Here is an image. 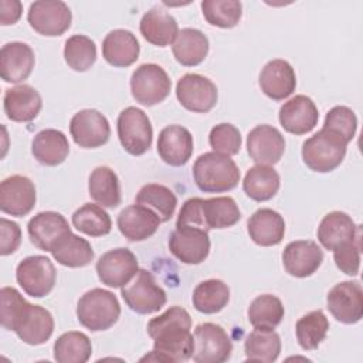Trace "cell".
Instances as JSON below:
<instances>
[{"instance_id": "b9f144b4", "label": "cell", "mask_w": 363, "mask_h": 363, "mask_svg": "<svg viewBox=\"0 0 363 363\" xmlns=\"http://www.w3.org/2000/svg\"><path fill=\"white\" fill-rule=\"evenodd\" d=\"M72 225L89 237H102L111 233L112 221L102 206L85 203L72 214Z\"/></svg>"}, {"instance_id": "f6af8a7d", "label": "cell", "mask_w": 363, "mask_h": 363, "mask_svg": "<svg viewBox=\"0 0 363 363\" xmlns=\"http://www.w3.org/2000/svg\"><path fill=\"white\" fill-rule=\"evenodd\" d=\"M201 11L206 21L220 28H233L242 16V4L235 0H204Z\"/></svg>"}, {"instance_id": "83f0119b", "label": "cell", "mask_w": 363, "mask_h": 363, "mask_svg": "<svg viewBox=\"0 0 363 363\" xmlns=\"http://www.w3.org/2000/svg\"><path fill=\"white\" fill-rule=\"evenodd\" d=\"M139 30L147 43L157 47H167L173 44L179 34L176 18L159 6L152 7L143 14Z\"/></svg>"}, {"instance_id": "f907efd6", "label": "cell", "mask_w": 363, "mask_h": 363, "mask_svg": "<svg viewBox=\"0 0 363 363\" xmlns=\"http://www.w3.org/2000/svg\"><path fill=\"white\" fill-rule=\"evenodd\" d=\"M23 11V4L18 0L0 1V24L10 26L18 21Z\"/></svg>"}, {"instance_id": "cb8c5ba5", "label": "cell", "mask_w": 363, "mask_h": 363, "mask_svg": "<svg viewBox=\"0 0 363 363\" xmlns=\"http://www.w3.org/2000/svg\"><path fill=\"white\" fill-rule=\"evenodd\" d=\"M261 91L274 101H284L296 88V75L292 65L281 58L268 61L259 74Z\"/></svg>"}, {"instance_id": "44dd1931", "label": "cell", "mask_w": 363, "mask_h": 363, "mask_svg": "<svg viewBox=\"0 0 363 363\" xmlns=\"http://www.w3.org/2000/svg\"><path fill=\"white\" fill-rule=\"evenodd\" d=\"M278 119L288 133L305 135L318 125L319 112L309 96L295 95L279 108Z\"/></svg>"}, {"instance_id": "1f68e13d", "label": "cell", "mask_w": 363, "mask_h": 363, "mask_svg": "<svg viewBox=\"0 0 363 363\" xmlns=\"http://www.w3.org/2000/svg\"><path fill=\"white\" fill-rule=\"evenodd\" d=\"M200 214L203 228L206 231L211 228H228L238 223L241 211L233 197H211L200 199Z\"/></svg>"}, {"instance_id": "d590c367", "label": "cell", "mask_w": 363, "mask_h": 363, "mask_svg": "<svg viewBox=\"0 0 363 363\" xmlns=\"http://www.w3.org/2000/svg\"><path fill=\"white\" fill-rule=\"evenodd\" d=\"M244 352L250 362H275L281 353V337L274 329L255 328L245 337Z\"/></svg>"}, {"instance_id": "60d3db41", "label": "cell", "mask_w": 363, "mask_h": 363, "mask_svg": "<svg viewBox=\"0 0 363 363\" xmlns=\"http://www.w3.org/2000/svg\"><path fill=\"white\" fill-rule=\"evenodd\" d=\"M247 313L248 320L254 328L274 329L282 322L285 309L279 298L271 294H264L250 303Z\"/></svg>"}, {"instance_id": "f35d334b", "label": "cell", "mask_w": 363, "mask_h": 363, "mask_svg": "<svg viewBox=\"0 0 363 363\" xmlns=\"http://www.w3.org/2000/svg\"><path fill=\"white\" fill-rule=\"evenodd\" d=\"M91 354V340L82 332H65L54 343V359L58 363H85Z\"/></svg>"}, {"instance_id": "277c9868", "label": "cell", "mask_w": 363, "mask_h": 363, "mask_svg": "<svg viewBox=\"0 0 363 363\" xmlns=\"http://www.w3.org/2000/svg\"><path fill=\"white\" fill-rule=\"evenodd\" d=\"M347 142L333 130L322 128L302 145V160L313 172L335 170L346 156Z\"/></svg>"}, {"instance_id": "6da1fadb", "label": "cell", "mask_w": 363, "mask_h": 363, "mask_svg": "<svg viewBox=\"0 0 363 363\" xmlns=\"http://www.w3.org/2000/svg\"><path fill=\"white\" fill-rule=\"evenodd\" d=\"M191 318L182 306H170L147 323V333L153 339V350L142 360L179 363L191 359L194 337L190 332Z\"/></svg>"}, {"instance_id": "9a60e30c", "label": "cell", "mask_w": 363, "mask_h": 363, "mask_svg": "<svg viewBox=\"0 0 363 363\" xmlns=\"http://www.w3.org/2000/svg\"><path fill=\"white\" fill-rule=\"evenodd\" d=\"M69 133L79 147L95 149L109 140L111 126L99 111L82 109L72 116Z\"/></svg>"}, {"instance_id": "603a6c76", "label": "cell", "mask_w": 363, "mask_h": 363, "mask_svg": "<svg viewBox=\"0 0 363 363\" xmlns=\"http://www.w3.org/2000/svg\"><path fill=\"white\" fill-rule=\"evenodd\" d=\"M157 153L170 166H184L193 153V136L190 130L182 125L163 128L157 138Z\"/></svg>"}, {"instance_id": "5bb4252c", "label": "cell", "mask_w": 363, "mask_h": 363, "mask_svg": "<svg viewBox=\"0 0 363 363\" xmlns=\"http://www.w3.org/2000/svg\"><path fill=\"white\" fill-rule=\"evenodd\" d=\"M99 281L109 288H122L139 271L136 255L128 248H115L99 257L96 261Z\"/></svg>"}, {"instance_id": "c3c4849f", "label": "cell", "mask_w": 363, "mask_h": 363, "mask_svg": "<svg viewBox=\"0 0 363 363\" xmlns=\"http://www.w3.org/2000/svg\"><path fill=\"white\" fill-rule=\"evenodd\" d=\"M362 234L354 240L342 244L333 250V259L336 267L346 275L354 277L360 269V251H362Z\"/></svg>"}, {"instance_id": "836d02e7", "label": "cell", "mask_w": 363, "mask_h": 363, "mask_svg": "<svg viewBox=\"0 0 363 363\" xmlns=\"http://www.w3.org/2000/svg\"><path fill=\"white\" fill-rule=\"evenodd\" d=\"M279 184V174L272 166L255 164L245 173L242 190L254 201H267L278 193Z\"/></svg>"}, {"instance_id": "4316f807", "label": "cell", "mask_w": 363, "mask_h": 363, "mask_svg": "<svg viewBox=\"0 0 363 363\" xmlns=\"http://www.w3.org/2000/svg\"><path fill=\"white\" fill-rule=\"evenodd\" d=\"M360 234V225H356L352 217L343 211L328 213L318 227L319 242L323 248L330 251L347 241L354 240Z\"/></svg>"}, {"instance_id": "d6986e66", "label": "cell", "mask_w": 363, "mask_h": 363, "mask_svg": "<svg viewBox=\"0 0 363 363\" xmlns=\"http://www.w3.org/2000/svg\"><path fill=\"white\" fill-rule=\"evenodd\" d=\"M247 152L257 164L274 166L285 152V139L277 128L258 125L248 132Z\"/></svg>"}, {"instance_id": "52a82bcc", "label": "cell", "mask_w": 363, "mask_h": 363, "mask_svg": "<svg viewBox=\"0 0 363 363\" xmlns=\"http://www.w3.org/2000/svg\"><path fill=\"white\" fill-rule=\"evenodd\" d=\"M172 89L167 72L157 64H142L130 77V92L136 102L153 106L163 102Z\"/></svg>"}, {"instance_id": "ba28073f", "label": "cell", "mask_w": 363, "mask_h": 363, "mask_svg": "<svg viewBox=\"0 0 363 363\" xmlns=\"http://www.w3.org/2000/svg\"><path fill=\"white\" fill-rule=\"evenodd\" d=\"M16 279L27 295L43 298L52 291L57 271L51 259L45 255H30L18 262Z\"/></svg>"}, {"instance_id": "d6a6232c", "label": "cell", "mask_w": 363, "mask_h": 363, "mask_svg": "<svg viewBox=\"0 0 363 363\" xmlns=\"http://www.w3.org/2000/svg\"><path fill=\"white\" fill-rule=\"evenodd\" d=\"M172 51L179 64L196 67L201 64L208 54V38L197 28H183L179 31Z\"/></svg>"}, {"instance_id": "e575fe53", "label": "cell", "mask_w": 363, "mask_h": 363, "mask_svg": "<svg viewBox=\"0 0 363 363\" xmlns=\"http://www.w3.org/2000/svg\"><path fill=\"white\" fill-rule=\"evenodd\" d=\"M88 191L91 199L102 207L115 208L121 204L119 179L108 166H98L91 172Z\"/></svg>"}, {"instance_id": "9c48e42d", "label": "cell", "mask_w": 363, "mask_h": 363, "mask_svg": "<svg viewBox=\"0 0 363 363\" xmlns=\"http://www.w3.org/2000/svg\"><path fill=\"white\" fill-rule=\"evenodd\" d=\"M194 350L191 359L197 363H223L233 352V343L228 333L217 323L206 322L196 326Z\"/></svg>"}, {"instance_id": "7dc6e473", "label": "cell", "mask_w": 363, "mask_h": 363, "mask_svg": "<svg viewBox=\"0 0 363 363\" xmlns=\"http://www.w3.org/2000/svg\"><path fill=\"white\" fill-rule=\"evenodd\" d=\"M323 128L336 132L349 143L356 135L357 118L350 108L337 105L326 113Z\"/></svg>"}, {"instance_id": "30bf717a", "label": "cell", "mask_w": 363, "mask_h": 363, "mask_svg": "<svg viewBox=\"0 0 363 363\" xmlns=\"http://www.w3.org/2000/svg\"><path fill=\"white\" fill-rule=\"evenodd\" d=\"M27 20L31 28L38 34L58 37L71 27L72 13L64 1L38 0L30 4Z\"/></svg>"}, {"instance_id": "8992f818", "label": "cell", "mask_w": 363, "mask_h": 363, "mask_svg": "<svg viewBox=\"0 0 363 363\" xmlns=\"http://www.w3.org/2000/svg\"><path fill=\"white\" fill-rule=\"evenodd\" d=\"M118 138L122 147L133 156H140L149 150L153 139V129L149 116L136 106L121 111L116 121Z\"/></svg>"}, {"instance_id": "7c38bea8", "label": "cell", "mask_w": 363, "mask_h": 363, "mask_svg": "<svg viewBox=\"0 0 363 363\" xmlns=\"http://www.w3.org/2000/svg\"><path fill=\"white\" fill-rule=\"evenodd\" d=\"M11 330L16 332L24 343L38 346L51 337L54 332V319L45 308L26 302L17 315Z\"/></svg>"}, {"instance_id": "ac0fdd59", "label": "cell", "mask_w": 363, "mask_h": 363, "mask_svg": "<svg viewBox=\"0 0 363 363\" xmlns=\"http://www.w3.org/2000/svg\"><path fill=\"white\" fill-rule=\"evenodd\" d=\"M27 231L31 242L37 248L48 252L72 233L67 218L57 211H41L35 214L28 221Z\"/></svg>"}, {"instance_id": "f546056e", "label": "cell", "mask_w": 363, "mask_h": 363, "mask_svg": "<svg viewBox=\"0 0 363 363\" xmlns=\"http://www.w3.org/2000/svg\"><path fill=\"white\" fill-rule=\"evenodd\" d=\"M250 238L261 247L278 245L285 235L284 217L272 208L257 210L247 221Z\"/></svg>"}, {"instance_id": "ffe728a7", "label": "cell", "mask_w": 363, "mask_h": 363, "mask_svg": "<svg viewBox=\"0 0 363 363\" xmlns=\"http://www.w3.org/2000/svg\"><path fill=\"white\" fill-rule=\"evenodd\" d=\"M323 261V251L311 240H296L289 242L282 252L285 271L296 278L311 277Z\"/></svg>"}, {"instance_id": "f1b7e54d", "label": "cell", "mask_w": 363, "mask_h": 363, "mask_svg": "<svg viewBox=\"0 0 363 363\" xmlns=\"http://www.w3.org/2000/svg\"><path fill=\"white\" fill-rule=\"evenodd\" d=\"M139 41L129 30H112L102 41V57L112 67L132 65L139 58Z\"/></svg>"}, {"instance_id": "7bdbcfd3", "label": "cell", "mask_w": 363, "mask_h": 363, "mask_svg": "<svg viewBox=\"0 0 363 363\" xmlns=\"http://www.w3.org/2000/svg\"><path fill=\"white\" fill-rule=\"evenodd\" d=\"M329 330V320L325 313L318 309L298 319L295 325L296 340L303 350H315L325 340Z\"/></svg>"}, {"instance_id": "e0dca14e", "label": "cell", "mask_w": 363, "mask_h": 363, "mask_svg": "<svg viewBox=\"0 0 363 363\" xmlns=\"http://www.w3.org/2000/svg\"><path fill=\"white\" fill-rule=\"evenodd\" d=\"M34 183L21 174L6 177L0 184V210L14 217L27 216L35 206Z\"/></svg>"}, {"instance_id": "484cf974", "label": "cell", "mask_w": 363, "mask_h": 363, "mask_svg": "<svg viewBox=\"0 0 363 363\" xmlns=\"http://www.w3.org/2000/svg\"><path fill=\"white\" fill-rule=\"evenodd\" d=\"M43 106L38 91L27 84L6 89L3 98L4 113L14 122H30L37 118Z\"/></svg>"}, {"instance_id": "74e56055", "label": "cell", "mask_w": 363, "mask_h": 363, "mask_svg": "<svg viewBox=\"0 0 363 363\" xmlns=\"http://www.w3.org/2000/svg\"><path fill=\"white\" fill-rule=\"evenodd\" d=\"M230 301V288L221 279H207L200 282L191 296L196 311L213 315L223 311Z\"/></svg>"}, {"instance_id": "8d00e7d4", "label": "cell", "mask_w": 363, "mask_h": 363, "mask_svg": "<svg viewBox=\"0 0 363 363\" xmlns=\"http://www.w3.org/2000/svg\"><path fill=\"white\" fill-rule=\"evenodd\" d=\"M136 204L145 206L152 210L162 223H166L174 214L177 206L176 194L166 186L157 183L145 184L135 197Z\"/></svg>"}, {"instance_id": "3957f363", "label": "cell", "mask_w": 363, "mask_h": 363, "mask_svg": "<svg viewBox=\"0 0 363 363\" xmlns=\"http://www.w3.org/2000/svg\"><path fill=\"white\" fill-rule=\"evenodd\" d=\"M121 315V305L113 292L94 288L86 291L77 303V318L79 323L92 330H106L112 328Z\"/></svg>"}, {"instance_id": "ab89813d", "label": "cell", "mask_w": 363, "mask_h": 363, "mask_svg": "<svg viewBox=\"0 0 363 363\" xmlns=\"http://www.w3.org/2000/svg\"><path fill=\"white\" fill-rule=\"evenodd\" d=\"M54 259L68 268H81L91 264V261L95 257V252L91 247V244L77 235V234H68L52 251H51Z\"/></svg>"}, {"instance_id": "2e32d148", "label": "cell", "mask_w": 363, "mask_h": 363, "mask_svg": "<svg viewBox=\"0 0 363 363\" xmlns=\"http://www.w3.org/2000/svg\"><path fill=\"white\" fill-rule=\"evenodd\" d=\"M170 252L183 264H201L210 252L208 231L194 227H176L169 237Z\"/></svg>"}, {"instance_id": "7a4b0ae2", "label": "cell", "mask_w": 363, "mask_h": 363, "mask_svg": "<svg viewBox=\"0 0 363 363\" xmlns=\"http://www.w3.org/2000/svg\"><path fill=\"white\" fill-rule=\"evenodd\" d=\"M196 186L204 193H224L240 182V169L235 162L221 153L206 152L193 164Z\"/></svg>"}, {"instance_id": "d4e9b609", "label": "cell", "mask_w": 363, "mask_h": 363, "mask_svg": "<svg viewBox=\"0 0 363 363\" xmlns=\"http://www.w3.org/2000/svg\"><path fill=\"white\" fill-rule=\"evenodd\" d=\"M160 223V218L152 210L140 204L125 207L116 218L121 234L129 241L147 240L157 231Z\"/></svg>"}, {"instance_id": "4fadbf2b", "label": "cell", "mask_w": 363, "mask_h": 363, "mask_svg": "<svg viewBox=\"0 0 363 363\" xmlns=\"http://www.w3.org/2000/svg\"><path fill=\"white\" fill-rule=\"evenodd\" d=\"M328 309L332 316L346 325L357 323L363 316V291L357 281L336 284L326 295Z\"/></svg>"}, {"instance_id": "681fc988", "label": "cell", "mask_w": 363, "mask_h": 363, "mask_svg": "<svg viewBox=\"0 0 363 363\" xmlns=\"http://www.w3.org/2000/svg\"><path fill=\"white\" fill-rule=\"evenodd\" d=\"M21 244V230L17 223L0 218V254L9 255L16 252Z\"/></svg>"}, {"instance_id": "5b68a950", "label": "cell", "mask_w": 363, "mask_h": 363, "mask_svg": "<svg viewBox=\"0 0 363 363\" xmlns=\"http://www.w3.org/2000/svg\"><path fill=\"white\" fill-rule=\"evenodd\" d=\"M121 295L129 309L140 315L157 312L167 301L164 289L147 269H139L136 275L121 288Z\"/></svg>"}, {"instance_id": "bcb514c9", "label": "cell", "mask_w": 363, "mask_h": 363, "mask_svg": "<svg viewBox=\"0 0 363 363\" xmlns=\"http://www.w3.org/2000/svg\"><path fill=\"white\" fill-rule=\"evenodd\" d=\"M208 143L213 152L233 156L241 149V133L231 123H218L211 128Z\"/></svg>"}, {"instance_id": "8fae6325", "label": "cell", "mask_w": 363, "mask_h": 363, "mask_svg": "<svg viewBox=\"0 0 363 363\" xmlns=\"http://www.w3.org/2000/svg\"><path fill=\"white\" fill-rule=\"evenodd\" d=\"M176 96L183 108L196 113L210 112L218 99L216 84L200 74H186L176 84Z\"/></svg>"}, {"instance_id": "4dcf8cb0", "label": "cell", "mask_w": 363, "mask_h": 363, "mask_svg": "<svg viewBox=\"0 0 363 363\" xmlns=\"http://www.w3.org/2000/svg\"><path fill=\"white\" fill-rule=\"evenodd\" d=\"M31 153L43 166H58L67 159L69 143L61 130L43 129L31 142Z\"/></svg>"}, {"instance_id": "ee69618b", "label": "cell", "mask_w": 363, "mask_h": 363, "mask_svg": "<svg viewBox=\"0 0 363 363\" xmlns=\"http://www.w3.org/2000/svg\"><path fill=\"white\" fill-rule=\"evenodd\" d=\"M64 60L74 71H88L96 61V45L86 35H71L64 45Z\"/></svg>"}, {"instance_id": "7402d4cb", "label": "cell", "mask_w": 363, "mask_h": 363, "mask_svg": "<svg viewBox=\"0 0 363 363\" xmlns=\"http://www.w3.org/2000/svg\"><path fill=\"white\" fill-rule=\"evenodd\" d=\"M34 64V51L26 43L11 41L0 50V75L4 82L17 84L27 79Z\"/></svg>"}]
</instances>
